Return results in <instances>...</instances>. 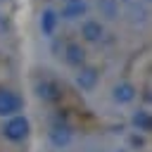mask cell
Wrapping results in <instances>:
<instances>
[{"label":"cell","instance_id":"obj_1","mask_svg":"<svg viewBox=\"0 0 152 152\" xmlns=\"http://www.w3.org/2000/svg\"><path fill=\"white\" fill-rule=\"evenodd\" d=\"M31 133V121L24 116V114H17V116H10L2 126V138L10 140V142H21L26 140Z\"/></svg>","mask_w":152,"mask_h":152},{"label":"cell","instance_id":"obj_2","mask_svg":"<svg viewBox=\"0 0 152 152\" xmlns=\"http://www.w3.org/2000/svg\"><path fill=\"white\" fill-rule=\"evenodd\" d=\"M21 109H24L21 95L14 93V90L0 88V116H2V119H10V116H17Z\"/></svg>","mask_w":152,"mask_h":152},{"label":"cell","instance_id":"obj_3","mask_svg":"<svg viewBox=\"0 0 152 152\" xmlns=\"http://www.w3.org/2000/svg\"><path fill=\"white\" fill-rule=\"evenodd\" d=\"M48 138H50V145L52 147H57V150H64V147H69L71 145V140H74V133H71V128L57 116V121L52 124V128L48 131Z\"/></svg>","mask_w":152,"mask_h":152},{"label":"cell","instance_id":"obj_4","mask_svg":"<svg viewBox=\"0 0 152 152\" xmlns=\"http://www.w3.org/2000/svg\"><path fill=\"white\" fill-rule=\"evenodd\" d=\"M33 93H36V97L43 100V102H57V100L62 97V88H59V83H55V81H50V78L38 81V83L33 86Z\"/></svg>","mask_w":152,"mask_h":152},{"label":"cell","instance_id":"obj_5","mask_svg":"<svg viewBox=\"0 0 152 152\" xmlns=\"http://www.w3.org/2000/svg\"><path fill=\"white\" fill-rule=\"evenodd\" d=\"M57 14H59V19H69V21L81 19L88 14V2L86 0H69L62 5V10H57Z\"/></svg>","mask_w":152,"mask_h":152},{"label":"cell","instance_id":"obj_6","mask_svg":"<svg viewBox=\"0 0 152 152\" xmlns=\"http://www.w3.org/2000/svg\"><path fill=\"white\" fill-rule=\"evenodd\" d=\"M135 95H138V88L131 81H121V83H116L112 88V100L116 104H131L135 100Z\"/></svg>","mask_w":152,"mask_h":152},{"label":"cell","instance_id":"obj_7","mask_svg":"<svg viewBox=\"0 0 152 152\" xmlns=\"http://www.w3.org/2000/svg\"><path fill=\"white\" fill-rule=\"evenodd\" d=\"M100 81V71L95 66H81L78 74H76V86L81 90H93Z\"/></svg>","mask_w":152,"mask_h":152},{"label":"cell","instance_id":"obj_8","mask_svg":"<svg viewBox=\"0 0 152 152\" xmlns=\"http://www.w3.org/2000/svg\"><path fill=\"white\" fill-rule=\"evenodd\" d=\"M38 24H40L43 36H52V33L57 31V24H59V14H57V10H55V7H45V10L40 12Z\"/></svg>","mask_w":152,"mask_h":152},{"label":"cell","instance_id":"obj_9","mask_svg":"<svg viewBox=\"0 0 152 152\" xmlns=\"http://www.w3.org/2000/svg\"><path fill=\"white\" fill-rule=\"evenodd\" d=\"M81 36H83V40H88V43H97V40L104 36L102 21H97V19H86V21L81 24Z\"/></svg>","mask_w":152,"mask_h":152},{"label":"cell","instance_id":"obj_10","mask_svg":"<svg viewBox=\"0 0 152 152\" xmlns=\"http://www.w3.org/2000/svg\"><path fill=\"white\" fill-rule=\"evenodd\" d=\"M64 62H66L69 66L81 69L83 62H86V50H83L78 43H69V45L64 48Z\"/></svg>","mask_w":152,"mask_h":152},{"label":"cell","instance_id":"obj_11","mask_svg":"<svg viewBox=\"0 0 152 152\" xmlns=\"http://www.w3.org/2000/svg\"><path fill=\"white\" fill-rule=\"evenodd\" d=\"M131 126H133L135 131H140V133H147L150 126H152L150 112H147V109H138V112H133V116H131Z\"/></svg>","mask_w":152,"mask_h":152},{"label":"cell","instance_id":"obj_12","mask_svg":"<svg viewBox=\"0 0 152 152\" xmlns=\"http://www.w3.org/2000/svg\"><path fill=\"white\" fill-rule=\"evenodd\" d=\"M97 10H100L102 17L116 19L119 17V0H97Z\"/></svg>","mask_w":152,"mask_h":152},{"label":"cell","instance_id":"obj_13","mask_svg":"<svg viewBox=\"0 0 152 152\" xmlns=\"http://www.w3.org/2000/svg\"><path fill=\"white\" fill-rule=\"evenodd\" d=\"M145 17H147V10H145V7L131 5V19H133V21H145Z\"/></svg>","mask_w":152,"mask_h":152},{"label":"cell","instance_id":"obj_14","mask_svg":"<svg viewBox=\"0 0 152 152\" xmlns=\"http://www.w3.org/2000/svg\"><path fill=\"white\" fill-rule=\"evenodd\" d=\"M131 142H133V145H142V138H140V135H133Z\"/></svg>","mask_w":152,"mask_h":152},{"label":"cell","instance_id":"obj_15","mask_svg":"<svg viewBox=\"0 0 152 152\" xmlns=\"http://www.w3.org/2000/svg\"><path fill=\"white\" fill-rule=\"evenodd\" d=\"M140 2H145V5H147V2H150V0H140Z\"/></svg>","mask_w":152,"mask_h":152},{"label":"cell","instance_id":"obj_16","mask_svg":"<svg viewBox=\"0 0 152 152\" xmlns=\"http://www.w3.org/2000/svg\"><path fill=\"white\" fill-rule=\"evenodd\" d=\"M121 2H133V0H121Z\"/></svg>","mask_w":152,"mask_h":152},{"label":"cell","instance_id":"obj_17","mask_svg":"<svg viewBox=\"0 0 152 152\" xmlns=\"http://www.w3.org/2000/svg\"><path fill=\"white\" fill-rule=\"evenodd\" d=\"M116 152H128V150H116Z\"/></svg>","mask_w":152,"mask_h":152},{"label":"cell","instance_id":"obj_18","mask_svg":"<svg viewBox=\"0 0 152 152\" xmlns=\"http://www.w3.org/2000/svg\"><path fill=\"white\" fill-rule=\"evenodd\" d=\"M64 2H69V0H64Z\"/></svg>","mask_w":152,"mask_h":152}]
</instances>
